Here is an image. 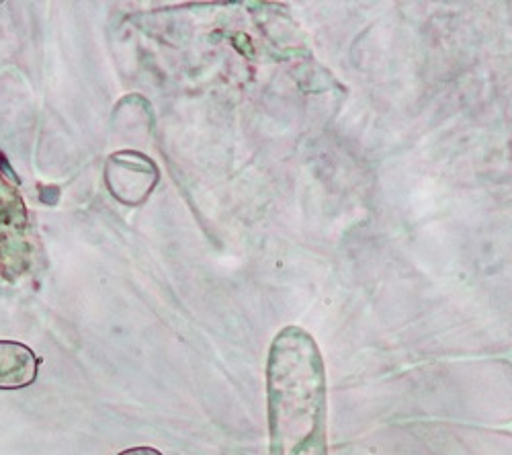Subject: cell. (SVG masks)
<instances>
[{
    "label": "cell",
    "mask_w": 512,
    "mask_h": 455,
    "mask_svg": "<svg viewBox=\"0 0 512 455\" xmlns=\"http://www.w3.org/2000/svg\"><path fill=\"white\" fill-rule=\"evenodd\" d=\"M271 455H326V376L314 339L287 326L269 355Z\"/></svg>",
    "instance_id": "obj_1"
},
{
    "label": "cell",
    "mask_w": 512,
    "mask_h": 455,
    "mask_svg": "<svg viewBox=\"0 0 512 455\" xmlns=\"http://www.w3.org/2000/svg\"><path fill=\"white\" fill-rule=\"evenodd\" d=\"M117 455H162V453L154 447H132V449H125Z\"/></svg>",
    "instance_id": "obj_3"
},
{
    "label": "cell",
    "mask_w": 512,
    "mask_h": 455,
    "mask_svg": "<svg viewBox=\"0 0 512 455\" xmlns=\"http://www.w3.org/2000/svg\"><path fill=\"white\" fill-rule=\"evenodd\" d=\"M41 359L23 343L0 341V390H23L37 380Z\"/></svg>",
    "instance_id": "obj_2"
}]
</instances>
